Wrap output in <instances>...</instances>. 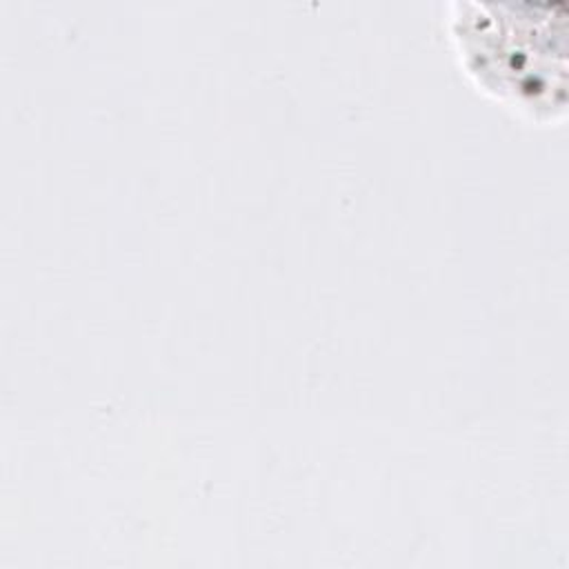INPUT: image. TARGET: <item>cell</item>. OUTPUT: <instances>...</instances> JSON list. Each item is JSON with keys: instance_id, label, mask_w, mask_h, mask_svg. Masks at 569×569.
I'll list each match as a JSON object with an SVG mask.
<instances>
[{"instance_id": "6da1fadb", "label": "cell", "mask_w": 569, "mask_h": 569, "mask_svg": "<svg viewBox=\"0 0 569 569\" xmlns=\"http://www.w3.org/2000/svg\"><path fill=\"white\" fill-rule=\"evenodd\" d=\"M447 11L458 62L482 93L531 122L565 118V2L451 0Z\"/></svg>"}]
</instances>
